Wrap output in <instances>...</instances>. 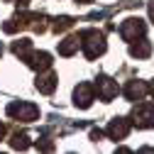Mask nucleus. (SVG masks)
<instances>
[{
    "label": "nucleus",
    "instance_id": "nucleus-1",
    "mask_svg": "<svg viewBox=\"0 0 154 154\" xmlns=\"http://www.w3.org/2000/svg\"><path fill=\"white\" fill-rule=\"evenodd\" d=\"M81 47H83V54L86 59H98L100 54H105V34L98 32V29H83L81 34Z\"/></svg>",
    "mask_w": 154,
    "mask_h": 154
},
{
    "label": "nucleus",
    "instance_id": "nucleus-2",
    "mask_svg": "<svg viewBox=\"0 0 154 154\" xmlns=\"http://www.w3.org/2000/svg\"><path fill=\"white\" fill-rule=\"evenodd\" d=\"M8 115L15 120H22V122H32L39 118V108L27 103V100H17V103H10L8 105Z\"/></svg>",
    "mask_w": 154,
    "mask_h": 154
},
{
    "label": "nucleus",
    "instance_id": "nucleus-3",
    "mask_svg": "<svg viewBox=\"0 0 154 154\" xmlns=\"http://www.w3.org/2000/svg\"><path fill=\"white\" fill-rule=\"evenodd\" d=\"M144 32H147V25H144V20H140V17H127V20L120 25V37H122L125 42L142 39Z\"/></svg>",
    "mask_w": 154,
    "mask_h": 154
},
{
    "label": "nucleus",
    "instance_id": "nucleus-4",
    "mask_svg": "<svg viewBox=\"0 0 154 154\" xmlns=\"http://www.w3.org/2000/svg\"><path fill=\"white\" fill-rule=\"evenodd\" d=\"M132 125L140 127V130L154 127V105L152 103H140L132 110Z\"/></svg>",
    "mask_w": 154,
    "mask_h": 154
},
{
    "label": "nucleus",
    "instance_id": "nucleus-5",
    "mask_svg": "<svg viewBox=\"0 0 154 154\" xmlns=\"http://www.w3.org/2000/svg\"><path fill=\"white\" fill-rule=\"evenodd\" d=\"M93 100H95V86L79 83L73 88V103H76V108H91Z\"/></svg>",
    "mask_w": 154,
    "mask_h": 154
},
{
    "label": "nucleus",
    "instance_id": "nucleus-6",
    "mask_svg": "<svg viewBox=\"0 0 154 154\" xmlns=\"http://www.w3.org/2000/svg\"><path fill=\"white\" fill-rule=\"evenodd\" d=\"M95 91H98V98L100 100H112L115 95H118V83H115L110 76H98V79H95Z\"/></svg>",
    "mask_w": 154,
    "mask_h": 154
},
{
    "label": "nucleus",
    "instance_id": "nucleus-7",
    "mask_svg": "<svg viewBox=\"0 0 154 154\" xmlns=\"http://www.w3.org/2000/svg\"><path fill=\"white\" fill-rule=\"evenodd\" d=\"M127 132H130V122L125 120V118H115V120H110L108 122V127H105V134L110 140H125L127 137Z\"/></svg>",
    "mask_w": 154,
    "mask_h": 154
},
{
    "label": "nucleus",
    "instance_id": "nucleus-8",
    "mask_svg": "<svg viewBox=\"0 0 154 154\" xmlns=\"http://www.w3.org/2000/svg\"><path fill=\"white\" fill-rule=\"evenodd\" d=\"M34 86H37V91L39 93H54V88H56V73L54 71H49V69H44V71H39V76H37V81H34Z\"/></svg>",
    "mask_w": 154,
    "mask_h": 154
},
{
    "label": "nucleus",
    "instance_id": "nucleus-9",
    "mask_svg": "<svg viewBox=\"0 0 154 154\" xmlns=\"http://www.w3.org/2000/svg\"><path fill=\"white\" fill-rule=\"evenodd\" d=\"M147 93H149V86L144 81H127V86H125V98L127 100H142Z\"/></svg>",
    "mask_w": 154,
    "mask_h": 154
},
{
    "label": "nucleus",
    "instance_id": "nucleus-10",
    "mask_svg": "<svg viewBox=\"0 0 154 154\" xmlns=\"http://www.w3.org/2000/svg\"><path fill=\"white\" fill-rule=\"evenodd\" d=\"M25 61H27V66H32L34 71H44V69L51 66V56H49L47 51H32Z\"/></svg>",
    "mask_w": 154,
    "mask_h": 154
},
{
    "label": "nucleus",
    "instance_id": "nucleus-11",
    "mask_svg": "<svg viewBox=\"0 0 154 154\" xmlns=\"http://www.w3.org/2000/svg\"><path fill=\"white\" fill-rule=\"evenodd\" d=\"M149 54H152V44L147 39H140L137 44L130 47V56H132V59H147Z\"/></svg>",
    "mask_w": 154,
    "mask_h": 154
},
{
    "label": "nucleus",
    "instance_id": "nucleus-12",
    "mask_svg": "<svg viewBox=\"0 0 154 154\" xmlns=\"http://www.w3.org/2000/svg\"><path fill=\"white\" fill-rule=\"evenodd\" d=\"M79 42H81V37H79V34L66 37L64 42H59V54H61V56H71L76 49H79Z\"/></svg>",
    "mask_w": 154,
    "mask_h": 154
},
{
    "label": "nucleus",
    "instance_id": "nucleus-13",
    "mask_svg": "<svg viewBox=\"0 0 154 154\" xmlns=\"http://www.w3.org/2000/svg\"><path fill=\"white\" fill-rule=\"evenodd\" d=\"M12 51H15L17 56H22V59H27V56L32 54V42H29V39H17V42L12 44Z\"/></svg>",
    "mask_w": 154,
    "mask_h": 154
},
{
    "label": "nucleus",
    "instance_id": "nucleus-14",
    "mask_svg": "<svg viewBox=\"0 0 154 154\" xmlns=\"http://www.w3.org/2000/svg\"><path fill=\"white\" fill-rule=\"evenodd\" d=\"M10 144H12V149H27L29 147V137H27L25 132H15L12 140H10Z\"/></svg>",
    "mask_w": 154,
    "mask_h": 154
},
{
    "label": "nucleus",
    "instance_id": "nucleus-15",
    "mask_svg": "<svg viewBox=\"0 0 154 154\" xmlns=\"http://www.w3.org/2000/svg\"><path fill=\"white\" fill-rule=\"evenodd\" d=\"M73 25V20H71V17H56V20H54V32H64V29H69Z\"/></svg>",
    "mask_w": 154,
    "mask_h": 154
},
{
    "label": "nucleus",
    "instance_id": "nucleus-16",
    "mask_svg": "<svg viewBox=\"0 0 154 154\" xmlns=\"http://www.w3.org/2000/svg\"><path fill=\"white\" fill-rule=\"evenodd\" d=\"M91 140H93V142H100V140H103V132H100V130H91Z\"/></svg>",
    "mask_w": 154,
    "mask_h": 154
},
{
    "label": "nucleus",
    "instance_id": "nucleus-17",
    "mask_svg": "<svg viewBox=\"0 0 154 154\" xmlns=\"http://www.w3.org/2000/svg\"><path fill=\"white\" fill-rule=\"evenodd\" d=\"M147 8H149V17H152V22H154V0H149Z\"/></svg>",
    "mask_w": 154,
    "mask_h": 154
},
{
    "label": "nucleus",
    "instance_id": "nucleus-18",
    "mask_svg": "<svg viewBox=\"0 0 154 154\" xmlns=\"http://www.w3.org/2000/svg\"><path fill=\"white\" fill-rule=\"evenodd\" d=\"M3 134H5V125L0 122V140H3Z\"/></svg>",
    "mask_w": 154,
    "mask_h": 154
},
{
    "label": "nucleus",
    "instance_id": "nucleus-19",
    "mask_svg": "<svg viewBox=\"0 0 154 154\" xmlns=\"http://www.w3.org/2000/svg\"><path fill=\"white\" fill-rule=\"evenodd\" d=\"M149 93H152V95H154V81H152V86H149Z\"/></svg>",
    "mask_w": 154,
    "mask_h": 154
},
{
    "label": "nucleus",
    "instance_id": "nucleus-20",
    "mask_svg": "<svg viewBox=\"0 0 154 154\" xmlns=\"http://www.w3.org/2000/svg\"><path fill=\"white\" fill-rule=\"evenodd\" d=\"M76 3H93V0H76Z\"/></svg>",
    "mask_w": 154,
    "mask_h": 154
}]
</instances>
